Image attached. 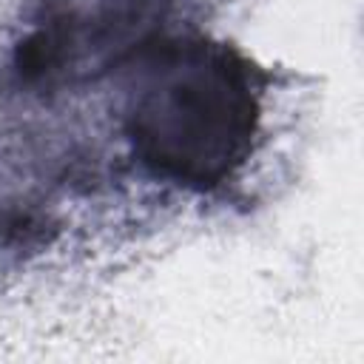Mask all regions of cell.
Wrapping results in <instances>:
<instances>
[{
  "label": "cell",
  "mask_w": 364,
  "mask_h": 364,
  "mask_svg": "<svg viewBox=\"0 0 364 364\" xmlns=\"http://www.w3.org/2000/svg\"><path fill=\"white\" fill-rule=\"evenodd\" d=\"M142 54L125 114L139 162L199 191L225 182L250 156L259 131L253 68L230 46L208 40L154 43Z\"/></svg>",
  "instance_id": "obj_1"
},
{
  "label": "cell",
  "mask_w": 364,
  "mask_h": 364,
  "mask_svg": "<svg viewBox=\"0 0 364 364\" xmlns=\"http://www.w3.org/2000/svg\"><path fill=\"white\" fill-rule=\"evenodd\" d=\"M179 0H46L20 43L17 68L31 82H80L139 57Z\"/></svg>",
  "instance_id": "obj_2"
}]
</instances>
